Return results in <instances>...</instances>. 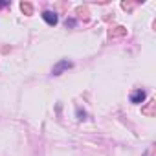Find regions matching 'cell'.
I'll use <instances>...</instances> for the list:
<instances>
[{
	"instance_id": "1",
	"label": "cell",
	"mask_w": 156,
	"mask_h": 156,
	"mask_svg": "<svg viewBox=\"0 0 156 156\" xmlns=\"http://www.w3.org/2000/svg\"><path fill=\"white\" fill-rule=\"evenodd\" d=\"M42 19H44L50 26H55V24H57V15H55L53 11H44V13H42Z\"/></svg>"
},
{
	"instance_id": "2",
	"label": "cell",
	"mask_w": 156,
	"mask_h": 156,
	"mask_svg": "<svg viewBox=\"0 0 156 156\" xmlns=\"http://www.w3.org/2000/svg\"><path fill=\"white\" fill-rule=\"evenodd\" d=\"M66 68H72V62H68V61H61L57 66H53V75H59L62 70H66Z\"/></svg>"
},
{
	"instance_id": "3",
	"label": "cell",
	"mask_w": 156,
	"mask_h": 156,
	"mask_svg": "<svg viewBox=\"0 0 156 156\" xmlns=\"http://www.w3.org/2000/svg\"><path fill=\"white\" fill-rule=\"evenodd\" d=\"M143 99H145V92L143 90H134L132 96H130V101L132 103H141Z\"/></svg>"
},
{
	"instance_id": "4",
	"label": "cell",
	"mask_w": 156,
	"mask_h": 156,
	"mask_svg": "<svg viewBox=\"0 0 156 156\" xmlns=\"http://www.w3.org/2000/svg\"><path fill=\"white\" fill-rule=\"evenodd\" d=\"M125 33H127V30H125V28H121V26H118L114 31H110V37H112V39H114V37H123Z\"/></svg>"
},
{
	"instance_id": "5",
	"label": "cell",
	"mask_w": 156,
	"mask_h": 156,
	"mask_svg": "<svg viewBox=\"0 0 156 156\" xmlns=\"http://www.w3.org/2000/svg\"><path fill=\"white\" fill-rule=\"evenodd\" d=\"M20 9H22L26 15H31V13H33V8H31V4H28V2H22V4H20Z\"/></svg>"
},
{
	"instance_id": "6",
	"label": "cell",
	"mask_w": 156,
	"mask_h": 156,
	"mask_svg": "<svg viewBox=\"0 0 156 156\" xmlns=\"http://www.w3.org/2000/svg\"><path fill=\"white\" fill-rule=\"evenodd\" d=\"M154 105H156V101H151V105H149L147 108H143V114H147V116H154Z\"/></svg>"
},
{
	"instance_id": "7",
	"label": "cell",
	"mask_w": 156,
	"mask_h": 156,
	"mask_svg": "<svg viewBox=\"0 0 156 156\" xmlns=\"http://www.w3.org/2000/svg\"><path fill=\"white\" fill-rule=\"evenodd\" d=\"M77 116H79V119H83V118H85V112H81V110H77Z\"/></svg>"
},
{
	"instance_id": "8",
	"label": "cell",
	"mask_w": 156,
	"mask_h": 156,
	"mask_svg": "<svg viewBox=\"0 0 156 156\" xmlns=\"http://www.w3.org/2000/svg\"><path fill=\"white\" fill-rule=\"evenodd\" d=\"M4 6H8V2H0V8H4Z\"/></svg>"
}]
</instances>
